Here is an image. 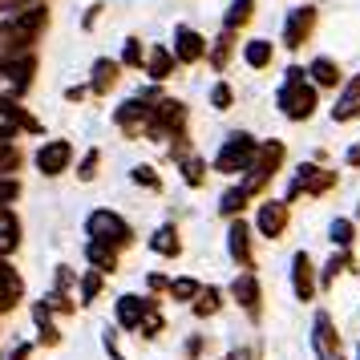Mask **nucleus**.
Wrapping results in <instances>:
<instances>
[{"instance_id":"f257e3e1","label":"nucleus","mask_w":360,"mask_h":360,"mask_svg":"<svg viewBox=\"0 0 360 360\" xmlns=\"http://www.w3.org/2000/svg\"><path fill=\"white\" fill-rule=\"evenodd\" d=\"M65 158H69V146H65V142H53L49 150H41V166H45L49 174H57V170L65 166Z\"/></svg>"},{"instance_id":"f03ea898","label":"nucleus","mask_w":360,"mask_h":360,"mask_svg":"<svg viewBox=\"0 0 360 360\" xmlns=\"http://www.w3.org/2000/svg\"><path fill=\"white\" fill-rule=\"evenodd\" d=\"M247 61H251V65H263V61H267V45H251V49H247Z\"/></svg>"}]
</instances>
